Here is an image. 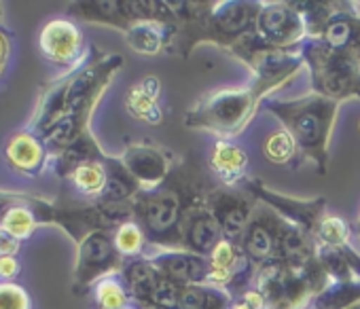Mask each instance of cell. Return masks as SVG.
<instances>
[{
    "label": "cell",
    "mask_w": 360,
    "mask_h": 309,
    "mask_svg": "<svg viewBox=\"0 0 360 309\" xmlns=\"http://www.w3.org/2000/svg\"><path fill=\"white\" fill-rule=\"evenodd\" d=\"M165 267L169 275L183 282H200L206 277V267L202 265L200 258H193V256H174L167 261Z\"/></svg>",
    "instance_id": "277c9868"
},
{
    "label": "cell",
    "mask_w": 360,
    "mask_h": 309,
    "mask_svg": "<svg viewBox=\"0 0 360 309\" xmlns=\"http://www.w3.org/2000/svg\"><path fill=\"white\" fill-rule=\"evenodd\" d=\"M236 254H233V248L225 242H221L212 254V263H214V271H221V273H229V267L233 263Z\"/></svg>",
    "instance_id": "44dd1931"
},
{
    "label": "cell",
    "mask_w": 360,
    "mask_h": 309,
    "mask_svg": "<svg viewBox=\"0 0 360 309\" xmlns=\"http://www.w3.org/2000/svg\"><path fill=\"white\" fill-rule=\"evenodd\" d=\"M43 53L58 64H70L81 49V32L66 20L49 22L41 32Z\"/></svg>",
    "instance_id": "6da1fadb"
},
{
    "label": "cell",
    "mask_w": 360,
    "mask_h": 309,
    "mask_svg": "<svg viewBox=\"0 0 360 309\" xmlns=\"http://www.w3.org/2000/svg\"><path fill=\"white\" fill-rule=\"evenodd\" d=\"M75 183L83 193H98L106 187V176L98 164H81L75 170Z\"/></svg>",
    "instance_id": "8992f818"
},
{
    "label": "cell",
    "mask_w": 360,
    "mask_h": 309,
    "mask_svg": "<svg viewBox=\"0 0 360 309\" xmlns=\"http://www.w3.org/2000/svg\"><path fill=\"white\" fill-rule=\"evenodd\" d=\"M127 104H129V108H131L138 117H142V119H146V121H159V110H157V106H155V100H153L150 96H146L142 87H140V89H134V91L129 93Z\"/></svg>",
    "instance_id": "7c38bea8"
},
{
    "label": "cell",
    "mask_w": 360,
    "mask_h": 309,
    "mask_svg": "<svg viewBox=\"0 0 360 309\" xmlns=\"http://www.w3.org/2000/svg\"><path fill=\"white\" fill-rule=\"evenodd\" d=\"M322 237L330 244H339L345 237V225L339 218H326L322 223Z\"/></svg>",
    "instance_id": "603a6c76"
},
{
    "label": "cell",
    "mask_w": 360,
    "mask_h": 309,
    "mask_svg": "<svg viewBox=\"0 0 360 309\" xmlns=\"http://www.w3.org/2000/svg\"><path fill=\"white\" fill-rule=\"evenodd\" d=\"M0 309H30L28 292L13 282H3L0 284Z\"/></svg>",
    "instance_id": "30bf717a"
},
{
    "label": "cell",
    "mask_w": 360,
    "mask_h": 309,
    "mask_svg": "<svg viewBox=\"0 0 360 309\" xmlns=\"http://www.w3.org/2000/svg\"><path fill=\"white\" fill-rule=\"evenodd\" d=\"M104 193H106L110 199H123V197L127 195V187H125L121 180H115V178H110V180H106Z\"/></svg>",
    "instance_id": "83f0119b"
},
{
    "label": "cell",
    "mask_w": 360,
    "mask_h": 309,
    "mask_svg": "<svg viewBox=\"0 0 360 309\" xmlns=\"http://www.w3.org/2000/svg\"><path fill=\"white\" fill-rule=\"evenodd\" d=\"M77 133V119L72 114H64L47 133V138L56 144H70Z\"/></svg>",
    "instance_id": "2e32d148"
},
{
    "label": "cell",
    "mask_w": 360,
    "mask_h": 309,
    "mask_svg": "<svg viewBox=\"0 0 360 309\" xmlns=\"http://www.w3.org/2000/svg\"><path fill=\"white\" fill-rule=\"evenodd\" d=\"M191 239L198 248L202 250H208L214 246V242L219 239V227L214 221H208V218H202L195 223L193 227V233H191Z\"/></svg>",
    "instance_id": "5bb4252c"
},
{
    "label": "cell",
    "mask_w": 360,
    "mask_h": 309,
    "mask_svg": "<svg viewBox=\"0 0 360 309\" xmlns=\"http://www.w3.org/2000/svg\"><path fill=\"white\" fill-rule=\"evenodd\" d=\"M134 47L140 51H155L157 49V37L146 30H134Z\"/></svg>",
    "instance_id": "d4e9b609"
},
{
    "label": "cell",
    "mask_w": 360,
    "mask_h": 309,
    "mask_svg": "<svg viewBox=\"0 0 360 309\" xmlns=\"http://www.w3.org/2000/svg\"><path fill=\"white\" fill-rule=\"evenodd\" d=\"M20 273V263L15 256H0V280L11 282Z\"/></svg>",
    "instance_id": "484cf974"
},
{
    "label": "cell",
    "mask_w": 360,
    "mask_h": 309,
    "mask_svg": "<svg viewBox=\"0 0 360 309\" xmlns=\"http://www.w3.org/2000/svg\"><path fill=\"white\" fill-rule=\"evenodd\" d=\"M129 168H131L138 176L150 180L153 176H159V172H161V159L157 157L155 152L136 150V152L129 154Z\"/></svg>",
    "instance_id": "9c48e42d"
},
{
    "label": "cell",
    "mask_w": 360,
    "mask_h": 309,
    "mask_svg": "<svg viewBox=\"0 0 360 309\" xmlns=\"http://www.w3.org/2000/svg\"><path fill=\"white\" fill-rule=\"evenodd\" d=\"M146 218H148V225L153 229H157V231L167 229L176 221V199L174 197H159V199L150 202Z\"/></svg>",
    "instance_id": "5b68a950"
},
{
    "label": "cell",
    "mask_w": 360,
    "mask_h": 309,
    "mask_svg": "<svg viewBox=\"0 0 360 309\" xmlns=\"http://www.w3.org/2000/svg\"><path fill=\"white\" fill-rule=\"evenodd\" d=\"M263 24H265V28H267L269 32L278 34V32L284 28V24H286V13H284V11H280V9H271V11H267V13H265Z\"/></svg>",
    "instance_id": "cb8c5ba5"
},
{
    "label": "cell",
    "mask_w": 360,
    "mask_h": 309,
    "mask_svg": "<svg viewBox=\"0 0 360 309\" xmlns=\"http://www.w3.org/2000/svg\"><path fill=\"white\" fill-rule=\"evenodd\" d=\"M214 166L223 172H240L244 166H246V154L231 146V144H219L217 150H214Z\"/></svg>",
    "instance_id": "52a82bcc"
},
{
    "label": "cell",
    "mask_w": 360,
    "mask_h": 309,
    "mask_svg": "<svg viewBox=\"0 0 360 309\" xmlns=\"http://www.w3.org/2000/svg\"><path fill=\"white\" fill-rule=\"evenodd\" d=\"M248 250L255 254V256H265L269 254L271 250V237L265 229H255L250 235H248Z\"/></svg>",
    "instance_id": "ffe728a7"
},
{
    "label": "cell",
    "mask_w": 360,
    "mask_h": 309,
    "mask_svg": "<svg viewBox=\"0 0 360 309\" xmlns=\"http://www.w3.org/2000/svg\"><path fill=\"white\" fill-rule=\"evenodd\" d=\"M259 305H261L259 294H248V296H246V303L238 305L236 309H259Z\"/></svg>",
    "instance_id": "1f68e13d"
},
{
    "label": "cell",
    "mask_w": 360,
    "mask_h": 309,
    "mask_svg": "<svg viewBox=\"0 0 360 309\" xmlns=\"http://www.w3.org/2000/svg\"><path fill=\"white\" fill-rule=\"evenodd\" d=\"M180 309H208V298L204 292L200 290H185L180 292V301H178Z\"/></svg>",
    "instance_id": "7402d4cb"
},
{
    "label": "cell",
    "mask_w": 360,
    "mask_h": 309,
    "mask_svg": "<svg viewBox=\"0 0 360 309\" xmlns=\"http://www.w3.org/2000/svg\"><path fill=\"white\" fill-rule=\"evenodd\" d=\"M265 150H267V157H269L271 162H276V164H284V162L290 157V154H292L295 146H292L290 136L282 131V133H276V136H271V138H269V142H267Z\"/></svg>",
    "instance_id": "4fadbf2b"
},
{
    "label": "cell",
    "mask_w": 360,
    "mask_h": 309,
    "mask_svg": "<svg viewBox=\"0 0 360 309\" xmlns=\"http://www.w3.org/2000/svg\"><path fill=\"white\" fill-rule=\"evenodd\" d=\"M37 221L28 208H11L3 216V229L11 233L15 239H26L34 233Z\"/></svg>",
    "instance_id": "3957f363"
},
{
    "label": "cell",
    "mask_w": 360,
    "mask_h": 309,
    "mask_svg": "<svg viewBox=\"0 0 360 309\" xmlns=\"http://www.w3.org/2000/svg\"><path fill=\"white\" fill-rule=\"evenodd\" d=\"M20 250V239H15L11 233H7L0 227V256H15Z\"/></svg>",
    "instance_id": "4316f807"
},
{
    "label": "cell",
    "mask_w": 360,
    "mask_h": 309,
    "mask_svg": "<svg viewBox=\"0 0 360 309\" xmlns=\"http://www.w3.org/2000/svg\"><path fill=\"white\" fill-rule=\"evenodd\" d=\"M110 254H112L110 244L102 235H91L81 248L83 265H106L110 261Z\"/></svg>",
    "instance_id": "ba28073f"
},
{
    "label": "cell",
    "mask_w": 360,
    "mask_h": 309,
    "mask_svg": "<svg viewBox=\"0 0 360 309\" xmlns=\"http://www.w3.org/2000/svg\"><path fill=\"white\" fill-rule=\"evenodd\" d=\"M7 159L22 172H34L43 164V146L32 133H18L7 146Z\"/></svg>",
    "instance_id": "7a4b0ae2"
},
{
    "label": "cell",
    "mask_w": 360,
    "mask_h": 309,
    "mask_svg": "<svg viewBox=\"0 0 360 309\" xmlns=\"http://www.w3.org/2000/svg\"><path fill=\"white\" fill-rule=\"evenodd\" d=\"M246 22V11L244 9H233L229 18L223 20V26L227 30H236V28H242V24Z\"/></svg>",
    "instance_id": "f546056e"
},
{
    "label": "cell",
    "mask_w": 360,
    "mask_h": 309,
    "mask_svg": "<svg viewBox=\"0 0 360 309\" xmlns=\"http://www.w3.org/2000/svg\"><path fill=\"white\" fill-rule=\"evenodd\" d=\"M297 131L303 142H316L320 138V121L316 114H303L297 123Z\"/></svg>",
    "instance_id": "d6986e66"
},
{
    "label": "cell",
    "mask_w": 360,
    "mask_h": 309,
    "mask_svg": "<svg viewBox=\"0 0 360 309\" xmlns=\"http://www.w3.org/2000/svg\"><path fill=\"white\" fill-rule=\"evenodd\" d=\"M98 301L102 303L104 309H119L125 301V294L121 290V286L112 280H104L98 286Z\"/></svg>",
    "instance_id": "9a60e30c"
},
{
    "label": "cell",
    "mask_w": 360,
    "mask_h": 309,
    "mask_svg": "<svg viewBox=\"0 0 360 309\" xmlns=\"http://www.w3.org/2000/svg\"><path fill=\"white\" fill-rule=\"evenodd\" d=\"M140 244H142V235H140V231L134 225H123L119 229V233H117V248L121 252L131 254V252L140 250Z\"/></svg>",
    "instance_id": "ac0fdd59"
},
{
    "label": "cell",
    "mask_w": 360,
    "mask_h": 309,
    "mask_svg": "<svg viewBox=\"0 0 360 309\" xmlns=\"http://www.w3.org/2000/svg\"><path fill=\"white\" fill-rule=\"evenodd\" d=\"M142 89H144V93L146 96H150L153 100H155V96H157V91H159V83H157V79H146L144 83H142Z\"/></svg>",
    "instance_id": "4dcf8cb0"
},
{
    "label": "cell",
    "mask_w": 360,
    "mask_h": 309,
    "mask_svg": "<svg viewBox=\"0 0 360 309\" xmlns=\"http://www.w3.org/2000/svg\"><path fill=\"white\" fill-rule=\"evenodd\" d=\"M244 221H246V212H242V210H231L227 216H225V227H227V231H238L242 225H244Z\"/></svg>",
    "instance_id": "f1b7e54d"
},
{
    "label": "cell",
    "mask_w": 360,
    "mask_h": 309,
    "mask_svg": "<svg viewBox=\"0 0 360 309\" xmlns=\"http://www.w3.org/2000/svg\"><path fill=\"white\" fill-rule=\"evenodd\" d=\"M150 301L157 303V305H163V307H176L178 301H180V292L176 290V286L169 280H161L159 277V282L153 288Z\"/></svg>",
    "instance_id": "e0dca14e"
},
{
    "label": "cell",
    "mask_w": 360,
    "mask_h": 309,
    "mask_svg": "<svg viewBox=\"0 0 360 309\" xmlns=\"http://www.w3.org/2000/svg\"><path fill=\"white\" fill-rule=\"evenodd\" d=\"M131 288H134V292H136V296H140V298H150V294H153V288H155V284L159 282V277L148 269V267H144V265H136L134 269H131Z\"/></svg>",
    "instance_id": "8fae6325"
},
{
    "label": "cell",
    "mask_w": 360,
    "mask_h": 309,
    "mask_svg": "<svg viewBox=\"0 0 360 309\" xmlns=\"http://www.w3.org/2000/svg\"><path fill=\"white\" fill-rule=\"evenodd\" d=\"M7 53H9V45H7V39L0 34V70L5 68V62H7Z\"/></svg>",
    "instance_id": "d6a6232c"
}]
</instances>
